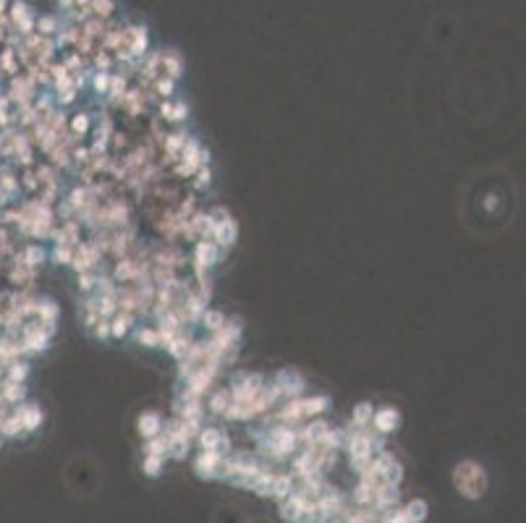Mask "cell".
<instances>
[{
    "mask_svg": "<svg viewBox=\"0 0 526 523\" xmlns=\"http://www.w3.org/2000/svg\"><path fill=\"white\" fill-rule=\"evenodd\" d=\"M257 450L268 458L270 463H286L299 453V435L296 426L268 421L257 435Z\"/></svg>",
    "mask_w": 526,
    "mask_h": 523,
    "instance_id": "cell-1",
    "label": "cell"
},
{
    "mask_svg": "<svg viewBox=\"0 0 526 523\" xmlns=\"http://www.w3.org/2000/svg\"><path fill=\"white\" fill-rule=\"evenodd\" d=\"M453 487L458 490L463 500H482L490 479H487V471L482 463H477L472 458H466L461 463H456L453 469Z\"/></svg>",
    "mask_w": 526,
    "mask_h": 523,
    "instance_id": "cell-2",
    "label": "cell"
},
{
    "mask_svg": "<svg viewBox=\"0 0 526 523\" xmlns=\"http://www.w3.org/2000/svg\"><path fill=\"white\" fill-rule=\"evenodd\" d=\"M223 254H226V251L217 249L212 241L199 239L196 243H194L192 257H189V267H192V275L210 273L212 267H217V264L223 262Z\"/></svg>",
    "mask_w": 526,
    "mask_h": 523,
    "instance_id": "cell-3",
    "label": "cell"
},
{
    "mask_svg": "<svg viewBox=\"0 0 526 523\" xmlns=\"http://www.w3.org/2000/svg\"><path fill=\"white\" fill-rule=\"evenodd\" d=\"M6 16H8L11 29L19 34V37H26V34L34 32L37 13H34L32 6H26L24 0H11V3H8V11H6Z\"/></svg>",
    "mask_w": 526,
    "mask_h": 523,
    "instance_id": "cell-4",
    "label": "cell"
},
{
    "mask_svg": "<svg viewBox=\"0 0 526 523\" xmlns=\"http://www.w3.org/2000/svg\"><path fill=\"white\" fill-rule=\"evenodd\" d=\"M123 47L131 53V58L141 61L144 55L150 53V32L144 24H123Z\"/></svg>",
    "mask_w": 526,
    "mask_h": 523,
    "instance_id": "cell-5",
    "label": "cell"
},
{
    "mask_svg": "<svg viewBox=\"0 0 526 523\" xmlns=\"http://www.w3.org/2000/svg\"><path fill=\"white\" fill-rule=\"evenodd\" d=\"M68 267H71L76 275L100 270V267H102V254H100L89 241H82L74 249V257H71V264H68Z\"/></svg>",
    "mask_w": 526,
    "mask_h": 523,
    "instance_id": "cell-6",
    "label": "cell"
},
{
    "mask_svg": "<svg viewBox=\"0 0 526 523\" xmlns=\"http://www.w3.org/2000/svg\"><path fill=\"white\" fill-rule=\"evenodd\" d=\"M272 382L280 387L283 401H291V398H301V395H307V380H304L296 369H280L278 374L272 377Z\"/></svg>",
    "mask_w": 526,
    "mask_h": 523,
    "instance_id": "cell-7",
    "label": "cell"
},
{
    "mask_svg": "<svg viewBox=\"0 0 526 523\" xmlns=\"http://www.w3.org/2000/svg\"><path fill=\"white\" fill-rule=\"evenodd\" d=\"M194 442L199 445V450H220L226 456L231 450V437L223 429H217V426H202L194 437Z\"/></svg>",
    "mask_w": 526,
    "mask_h": 523,
    "instance_id": "cell-8",
    "label": "cell"
},
{
    "mask_svg": "<svg viewBox=\"0 0 526 523\" xmlns=\"http://www.w3.org/2000/svg\"><path fill=\"white\" fill-rule=\"evenodd\" d=\"M401 411L398 408H393V405H380V408H375V414H372V429H375L377 435H393V432H398V426H401Z\"/></svg>",
    "mask_w": 526,
    "mask_h": 523,
    "instance_id": "cell-9",
    "label": "cell"
},
{
    "mask_svg": "<svg viewBox=\"0 0 526 523\" xmlns=\"http://www.w3.org/2000/svg\"><path fill=\"white\" fill-rule=\"evenodd\" d=\"M210 241L215 243L217 249L223 251H231L233 246H236L238 241V223L233 220V215L226 220H217L215 228H212V233H210Z\"/></svg>",
    "mask_w": 526,
    "mask_h": 523,
    "instance_id": "cell-10",
    "label": "cell"
},
{
    "mask_svg": "<svg viewBox=\"0 0 526 523\" xmlns=\"http://www.w3.org/2000/svg\"><path fill=\"white\" fill-rule=\"evenodd\" d=\"M223 458H226V453H220V450H199L196 458H194V471H196V476H199V479H215Z\"/></svg>",
    "mask_w": 526,
    "mask_h": 523,
    "instance_id": "cell-11",
    "label": "cell"
},
{
    "mask_svg": "<svg viewBox=\"0 0 526 523\" xmlns=\"http://www.w3.org/2000/svg\"><path fill=\"white\" fill-rule=\"evenodd\" d=\"M11 411L19 416V421H22V426H24V432H26V435L37 432V429L42 426V421H45V411L37 403H29V401L13 405Z\"/></svg>",
    "mask_w": 526,
    "mask_h": 523,
    "instance_id": "cell-12",
    "label": "cell"
},
{
    "mask_svg": "<svg viewBox=\"0 0 526 523\" xmlns=\"http://www.w3.org/2000/svg\"><path fill=\"white\" fill-rule=\"evenodd\" d=\"M194 340H196V338H194V332L189 330V325H186V327H181V330H178V332H176V335H173V338L168 340L162 348L168 351V356H171V359L181 361V359H186V353H189V348L194 346Z\"/></svg>",
    "mask_w": 526,
    "mask_h": 523,
    "instance_id": "cell-13",
    "label": "cell"
},
{
    "mask_svg": "<svg viewBox=\"0 0 526 523\" xmlns=\"http://www.w3.org/2000/svg\"><path fill=\"white\" fill-rule=\"evenodd\" d=\"M116 108H121L126 115H131V118H141V115L147 113V102H144V97H141V89L139 87H129V89H126V95L121 97V102L116 105Z\"/></svg>",
    "mask_w": 526,
    "mask_h": 523,
    "instance_id": "cell-14",
    "label": "cell"
},
{
    "mask_svg": "<svg viewBox=\"0 0 526 523\" xmlns=\"http://www.w3.org/2000/svg\"><path fill=\"white\" fill-rule=\"evenodd\" d=\"M162 432V416L157 411H141L137 416V435L141 440H150V437H157Z\"/></svg>",
    "mask_w": 526,
    "mask_h": 523,
    "instance_id": "cell-15",
    "label": "cell"
},
{
    "mask_svg": "<svg viewBox=\"0 0 526 523\" xmlns=\"http://www.w3.org/2000/svg\"><path fill=\"white\" fill-rule=\"evenodd\" d=\"M137 322H139V319L134 314H129V312H116V314L110 316V340L129 338Z\"/></svg>",
    "mask_w": 526,
    "mask_h": 523,
    "instance_id": "cell-16",
    "label": "cell"
},
{
    "mask_svg": "<svg viewBox=\"0 0 526 523\" xmlns=\"http://www.w3.org/2000/svg\"><path fill=\"white\" fill-rule=\"evenodd\" d=\"M299 403L304 419H317V416H323L330 408V398L327 395H301Z\"/></svg>",
    "mask_w": 526,
    "mask_h": 523,
    "instance_id": "cell-17",
    "label": "cell"
},
{
    "mask_svg": "<svg viewBox=\"0 0 526 523\" xmlns=\"http://www.w3.org/2000/svg\"><path fill=\"white\" fill-rule=\"evenodd\" d=\"M92 129H95V115H92V113H86V110H82V113H74V115L68 118V131L74 134L79 142H82L84 136H89V134H92Z\"/></svg>",
    "mask_w": 526,
    "mask_h": 523,
    "instance_id": "cell-18",
    "label": "cell"
},
{
    "mask_svg": "<svg viewBox=\"0 0 526 523\" xmlns=\"http://www.w3.org/2000/svg\"><path fill=\"white\" fill-rule=\"evenodd\" d=\"M293 484H296V476L286 471V474H275L272 476V484H270V497L275 502L286 500L291 492H293Z\"/></svg>",
    "mask_w": 526,
    "mask_h": 523,
    "instance_id": "cell-19",
    "label": "cell"
},
{
    "mask_svg": "<svg viewBox=\"0 0 526 523\" xmlns=\"http://www.w3.org/2000/svg\"><path fill=\"white\" fill-rule=\"evenodd\" d=\"M160 63H162V77L178 81L183 77V61L176 50H160Z\"/></svg>",
    "mask_w": 526,
    "mask_h": 523,
    "instance_id": "cell-20",
    "label": "cell"
},
{
    "mask_svg": "<svg viewBox=\"0 0 526 523\" xmlns=\"http://www.w3.org/2000/svg\"><path fill=\"white\" fill-rule=\"evenodd\" d=\"M228 403H231V390L228 387H215V390L207 392V408L204 411L212 416H223Z\"/></svg>",
    "mask_w": 526,
    "mask_h": 523,
    "instance_id": "cell-21",
    "label": "cell"
},
{
    "mask_svg": "<svg viewBox=\"0 0 526 523\" xmlns=\"http://www.w3.org/2000/svg\"><path fill=\"white\" fill-rule=\"evenodd\" d=\"M58 304L50 296H37V306H34V319L37 322H58Z\"/></svg>",
    "mask_w": 526,
    "mask_h": 523,
    "instance_id": "cell-22",
    "label": "cell"
},
{
    "mask_svg": "<svg viewBox=\"0 0 526 523\" xmlns=\"http://www.w3.org/2000/svg\"><path fill=\"white\" fill-rule=\"evenodd\" d=\"M226 319H228V316L223 314L220 309H210V306H207V309L202 312V316H199V322H196V325L202 327L207 335H212V332H217L220 327L226 325Z\"/></svg>",
    "mask_w": 526,
    "mask_h": 523,
    "instance_id": "cell-23",
    "label": "cell"
},
{
    "mask_svg": "<svg viewBox=\"0 0 526 523\" xmlns=\"http://www.w3.org/2000/svg\"><path fill=\"white\" fill-rule=\"evenodd\" d=\"M22 259L24 264H29V267H42L45 262H47V249H45L42 243H24L22 246Z\"/></svg>",
    "mask_w": 526,
    "mask_h": 523,
    "instance_id": "cell-24",
    "label": "cell"
},
{
    "mask_svg": "<svg viewBox=\"0 0 526 523\" xmlns=\"http://www.w3.org/2000/svg\"><path fill=\"white\" fill-rule=\"evenodd\" d=\"M401 508H403V513H406V518L411 523H424L427 515H430V505H427L424 497H414V500H408L406 505H401Z\"/></svg>",
    "mask_w": 526,
    "mask_h": 523,
    "instance_id": "cell-25",
    "label": "cell"
},
{
    "mask_svg": "<svg viewBox=\"0 0 526 523\" xmlns=\"http://www.w3.org/2000/svg\"><path fill=\"white\" fill-rule=\"evenodd\" d=\"M212 181H215L212 165H202V168L189 178V186L194 188V194H202V191H207V188L212 186Z\"/></svg>",
    "mask_w": 526,
    "mask_h": 523,
    "instance_id": "cell-26",
    "label": "cell"
},
{
    "mask_svg": "<svg viewBox=\"0 0 526 523\" xmlns=\"http://www.w3.org/2000/svg\"><path fill=\"white\" fill-rule=\"evenodd\" d=\"M372 414H375V405L369 403V401H362V403L354 405V411H351V421L348 424L351 426H369L372 424Z\"/></svg>",
    "mask_w": 526,
    "mask_h": 523,
    "instance_id": "cell-27",
    "label": "cell"
},
{
    "mask_svg": "<svg viewBox=\"0 0 526 523\" xmlns=\"http://www.w3.org/2000/svg\"><path fill=\"white\" fill-rule=\"evenodd\" d=\"M134 332V340L139 343V346H147V348H160V335H157V330L152 325H139L137 330H131Z\"/></svg>",
    "mask_w": 526,
    "mask_h": 523,
    "instance_id": "cell-28",
    "label": "cell"
},
{
    "mask_svg": "<svg viewBox=\"0 0 526 523\" xmlns=\"http://www.w3.org/2000/svg\"><path fill=\"white\" fill-rule=\"evenodd\" d=\"M126 89H129V79L123 77V74H116V71H113L110 87H108V105H118L121 97L126 95Z\"/></svg>",
    "mask_w": 526,
    "mask_h": 523,
    "instance_id": "cell-29",
    "label": "cell"
},
{
    "mask_svg": "<svg viewBox=\"0 0 526 523\" xmlns=\"http://www.w3.org/2000/svg\"><path fill=\"white\" fill-rule=\"evenodd\" d=\"M89 11H92L95 19L110 22L116 16V11H118V6H116V0H89Z\"/></svg>",
    "mask_w": 526,
    "mask_h": 523,
    "instance_id": "cell-30",
    "label": "cell"
},
{
    "mask_svg": "<svg viewBox=\"0 0 526 523\" xmlns=\"http://www.w3.org/2000/svg\"><path fill=\"white\" fill-rule=\"evenodd\" d=\"M176 87H178V81H173V79H168V77H157L150 84L152 95H155L157 99H173V95H176Z\"/></svg>",
    "mask_w": 526,
    "mask_h": 523,
    "instance_id": "cell-31",
    "label": "cell"
},
{
    "mask_svg": "<svg viewBox=\"0 0 526 523\" xmlns=\"http://www.w3.org/2000/svg\"><path fill=\"white\" fill-rule=\"evenodd\" d=\"M58 29H61V19L53 16V13H47V16H37V22H34V32L42 34V37H55Z\"/></svg>",
    "mask_w": 526,
    "mask_h": 523,
    "instance_id": "cell-32",
    "label": "cell"
},
{
    "mask_svg": "<svg viewBox=\"0 0 526 523\" xmlns=\"http://www.w3.org/2000/svg\"><path fill=\"white\" fill-rule=\"evenodd\" d=\"M162 469H165V458L147 456V453H144V458H141V471H144V476L155 479V476H160L162 474Z\"/></svg>",
    "mask_w": 526,
    "mask_h": 523,
    "instance_id": "cell-33",
    "label": "cell"
},
{
    "mask_svg": "<svg viewBox=\"0 0 526 523\" xmlns=\"http://www.w3.org/2000/svg\"><path fill=\"white\" fill-rule=\"evenodd\" d=\"M105 29H108V22H102V19H86L84 24H82V32L89 37V40H95L97 45H100V40H102V34H105Z\"/></svg>",
    "mask_w": 526,
    "mask_h": 523,
    "instance_id": "cell-34",
    "label": "cell"
},
{
    "mask_svg": "<svg viewBox=\"0 0 526 523\" xmlns=\"http://www.w3.org/2000/svg\"><path fill=\"white\" fill-rule=\"evenodd\" d=\"M144 453H147V456L168 458V440L162 437V432L157 437H150V440H144Z\"/></svg>",
    "mask_w": 526,
    "mask_h": 523,
    "instance_id": "cell-35",
    "label": "cell"
},
{
    "mask_svg": "<svg viewBox=\"0 0 526 523\" xmlns=\"http://www.w3.org/2000/svg\"><path fill=\"white\" fill-rule=\"evenodd\" d=\"M92 77V92L95 95H108V87H110V77H113V71H92L89 74Z\"/></svg>",
    "mask_w": 526,
    "mask_h": 523,
    "instance_id": "cell-36",
    "label": "cell"
},
{
    "mask_svg": "<svg viewBox=\"0 0 526 523\" xmlns=\"http://www.w3.org/2000/svg\"><path fill=\"white\" fill-rule=\"evenodd\" d=\"M71 257H74V249H71V246H50V249H47V259L53 262V264L68 267V264H71Z\"/></svg>",
    "mask_w": 526,
    "mask_h": 523,
    "instance_id": "cell-37",
    "label": "cell"
},
{
    "mask_svg": "<svg viewBox=\"0 0 526 523\" xmlns=\"http://www.w3.org/2000/svg\"><path fill=\"white\" fill-rule=\"evenodd\" d=\"M61 63L65 65V71H68V74H79V71L89 68V65H86V61L79 53H76V50H68V53L61 58Z\"/></svg>",
    "mask_w": 526,
    "mask_h": 523,
    "instance_id": "cell-38",
    "label": "cell"
},
{
    "mask_svg": "<svg viewBox=\"0 0 526 523\" xmlns=\"http://www.w3.org/2000/svg\"><path fill=\"white\" fill-rule=\"evenodd\" d=\"M97 275H100V270H92V273H79V275H76V285H79V291H82V296L95 293V288H97Z\"/></svg>",
    "mask_w": 526,
    "mask_h": 523,
    "instance_id": "cell-39",
    "label": "cell"
},
{
    "mask_svg": "<svg viewBox=\"0 0 526 523\" xmlns=\"http://www.w3.org/2000/svg\"><path fill=\"white\" fill-rule=\"evenodd\" d=\"M89 335L95 340H100V343H105V340H110V319H97V325L89 330Z\"/></svg>",
    "mask_w": 526,
    "mask_h": 523,
    "instance_id": "cell-40",
    "label": "cell"
},
{
    "mask_svg": "<svg viewBox=\"0 0 526 523\" xmlns=\"http://www.w3.org/2000/svg\"><path fill=\"white\" fill-rule=\"evenodd\" d=\"M189 118V105L183 102V99H173V115H171V123H183V120Z\"/></svg>",
    "mask_w": 526,
    "mask_h": 523,
    "instance_id": "cell-41",
    "label": "cell"
},
{
    "mask_svg": "<svg viewBox=\"0 0 526 523\" xmlns=\"http://www.w3.org/2000/svg\"><path fill=\"white\" fill-rule=\"evenodd\" d=\"M382 523H411L406 518V513H403V508L398 505V508H393V510L382 513Z\"/></svg>",
    "mask_w": 526,
    "mask_h": 523,
    "instance_id": "cell-42",
    "label": "cell"
},
{
    "mask_svg": "<svg viewBox=\"0 0 526 523\" xmlns=\"http://www.w3.org/2000/svg\"><path fill=\"white\" fill-rule=\"evenodd\" d=\"M171 115H173V99H160L157 102V118L171 123Z\"/></svg>",
    "mask_w": 526,
    "mask_h": 523,
    "instance_id": "cell-43",
    "label": "cell"
},
{
    "mask_svg": "<svg viewBox=\"0 0 526 523\" xmlns=\"http://www.w3.org/2000/svg\"><path fill=\"white\" fill-rule=\"evenodd\" d=\"M207 215H210V218L215 220V223H217V220H226V218H231V212H228L226 207H212V209H207Z\"/></svg>",
    "mask_w": 526,
    "mask_h": 523,
    "instance_id": "cell-44",
    "label": "cell"
},
{
    "mask_svg": "<svg viewBox=\"0 0 526 523\" xmlns=\"http://www.w3.org/2000/svg\"><path fill=\"white\" fill-rule=\"evenodd\" d=\"M0 450H3V437H0Z\"/></svg>",
    "mask_w": 526,
    "mask_h": 523,
    "instance_id": "cell-45",
    "label": "cell"
}]
</instances>
